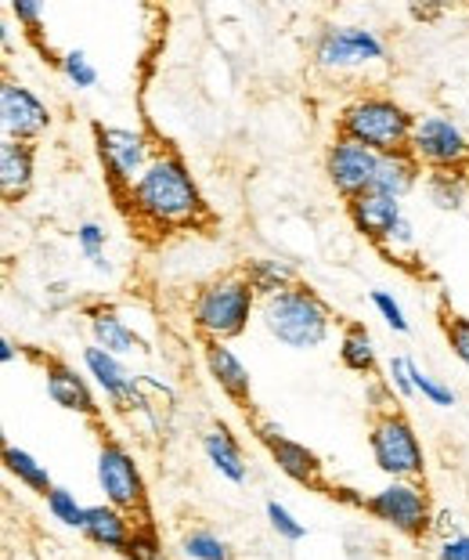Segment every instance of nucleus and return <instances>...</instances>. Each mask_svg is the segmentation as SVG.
Returning a JSON list of instances; mask_svg holds the SVG:
<instances>
[{
	"instance_id": "f257e3e1",
	"label": "nucleus",
	"mask_w": 469,
	"mask_h": 560,
	"mask_svg": "<svg viewBox=\"0 0 469 560\" xmlns=\"http://www.w3.org/2000/svg\"><path fill=\"white\" fill-rule=\"evenodd\" d=\"M127 210L149 232H188L210 224V207L177 152L163 149L127 192Z\"/></svg>"
},
{
	"instance_id": "f03ea898",
	"label": "nucleus",
	"mask_w": 469,
	"mask_h": 560,
	"mask_svg": "<svg viewBox=\"0 0 469 560\" xmlns=\"http://www.w3.org/2000/svg\"><path fill=\"white\" fill-rule=\"evenodd\" d=\"M412 130H415V116L408 113L401 102H394L390 94H379V91L357 94V98L347 102L340 116H336V135L372 149L376 156L408 152Z\"/></svg>"
},
{
	"instance_id": "7ed1b4c3",
	"label": "nucleus",
	"mask_w": 469,
	"mask_h": 560,
	"mask_svg": "<svg viewBox=\"0 0 469 560\" xmlns=\"http://www.w3.org/2000/svg\"><path fill=\"white\" fill-rule=\"evenodd\" d=\"M260 322L289 351H315L332 332L329 304L307 282H296L285 293L260 301Z\"/></svg>"
},
{
	"instance_id": "20e7f679",
	"label": "nucleus",
	"mask_w": 469,
	"mask_h": 560,
	"mask_svg": "<svg viewBox=\"0 0 469 560\" xmlns=\"http://www.w3.org/2000/svg\"><path fill=\"white\" fill-rule=\"evenodd\" d=\"M257 301L260 296L253 293V285L243 271L216 276L207 285H199L196 296H191V326H196L202 340L227 343L246 332Z\"/></svg>"
},
{
	"instance_id": "39448f33",
	"label": "nucleus",
	"mask_w": 469,
	"mask_h": 560,
	"mask_svg": "<svg viewBox=\"0 0 469 560\" xmlns=\"http://www.w3.org/2000/svg\"><path fill=\"white\" fill-rule=\"evenodd\" d=\"M368 452L379 474L390 481H423L426 478V452L419 441L412 420L401 409H383L368 423Z\"/></svg>"
},
{
	"instance_id": "423d86ee",
	"label": "nucleus",
	"mask_w": 469,
	"mask_h": 560,
	"mask_svg": "<svg viewBox=\"0 0 469 560\" xmlns=\"http://www.w3.org/2000/svg\"><path fill=\"white\" fill-rule=\"evenodd\" d=\"M310 58H315V69H321V73H329V77L365 73V69L387 62V44L368 26L332 22V26H325L318 33L315 47H310Z\"/></svg>"
},
{
	"instance_id": "0eeeda50",
	"label": "nucleus",
	"mask_w": 469,
	"mask_h": 560,
	"mask_svg": "<svg viewBox=\"0 0 469 560\" xmlns=\"http://www.w3.org/2000/svg\"><path fill=\"white\" fill-rule=\"evenodd\" d=\"M94 145H98V160L105 166V177L113 185L119 199L141 182V174L149 171L152 160L160 156V149L152 145L149 135L134 127H105L94 124Z\"/></svg>"
},
{
	"instance_id": "6e6552de",
	"label": "nucleus",
	"mask_w": 469,
	"mask_h": 560,
	"mask_svg": "<svg viewBox=\"0 0 469 560\" xmlns=\"http://www.w3.org/2000/svg\"><path fill=\"white\" fill-rule=\"evenodd\" d=\"M361 510L394 528L404 539H423L433 528V503L423 481H390L379 492H372L368 499H361Z\"/></svg>"
},
{
	"instance_id": "1a4fd4ad",
	"label": "nucleus",
	"mask_w": 469,
	"mask_h": 560,
	"mask_svg": "<svg viewBox=\"0 0 469 560\" xmlns=\"http://www.w3.org/2000/svg\"><path fill=\"white\" fill-rule=\"evenodd\" d=\"M98 488L108 506L124 510V514L149 521V488H144L138 459L130 456L124 441L105 438L98 448Z\"/></svg>"
},
{
	"instance_id": "9d476101",
	"label": "nucleus",
	"mask_w": 469,
	"mask_h": 560,
	"mask_svg": "<svg viewBox=\"0 0 469 560\" xmlns=\"http://www.w3.org/2000/svg\"><path fill=\"white\" fill-rule=\"evenodd\" d=\"M408 152L423 166H430V171H462L469 163V138L452 116L423 113V116H415Z\"/></svg>"
},
{
	"instance_id": "9b49d317",
	"label": "nucleus",
	"mask_w": 469,
	"mask_h": 560,
	"mask_svg": "<svg viewBox=\"0 0 469 560\" xmlns=\"http://www.w3.org/2000/svg\"><path fill=\"white\" fill-rule=\"evenodd\" d=\"M376 166L379 156L365 145H357L351 138H332V145L325 149V174H329V185L336 188V196L343 202H354L357 196L372 192V182H376Z\"/></svg>"
},
{
	"instance_id": "f8f14e48",
	"label": "nucleus",
	"mask_w": 469,
	"mask_h": 560,
	"mask_svg": "<svg viewBox=\"0 0 469 560\" xmlns=\"http://www.w3.org/2000/svg\"><path fill=\"white\" fill-rule=\"evenodd\" d=\"M0 127H4V141H26V145H33L36 138H44L51 130V109L26 83L8 77L0 83Z\"/></svg>"
},
{
	"instance_id": "ddd939ff",
	"label": "nucleus",
	"mask_w": 469,
	"mask_h": 560,
	"mask_svg": "<svg viewBox=\"0 0 469 560\" xmlns=\"http://www.w3.org/2000/svg\"><path fill=\"white\" fill-rule=\"evenodd\" d=\"M83 369H87V376L94 380V387L113 401L116 412H127V409H134V405H141L138 398L141 376L130 373L124 359L108 354L98 343H87V348H83Z\"/></svg>"
},
{
	"instance_id": "4468645a",
	"label": "nucleus",
	"mask_w": 469,
	"mask_h": 560,
	"mask_svg": "<svg viewBox=\"0 0 469 560\" xmlns=\"http://www.w3.org/2000/svg\"><path fill=\"white\" fill-rule=\"evenodd\" d=\"M202 359H207L213 384L221 387L224 395L238 405V409H249L253 380H249V369L243 365V359H238V354L221 340H202Z\"/></svg>"
},
{
	"instance_id": "2eb2a0df",
	"label": "nucleus",
	"mask_w": 469,
	"mask_h": 560,
	"mask_svg": "<svg viewBox=\"0 0 469 560\" xmlns=\"http://www.w3.org/2000/svg\"><path fill=\"white\" fill-rule=\"evenodd\" d=\"M44 376H47V398H51L55 405H62L66 412H80V416H87V420H98L102 416V405L94 401L91 384L77 373V369H69L66 362L47 359Z\"/></svg>"
},
{
	"instance_id": "dca6fc26",
	"label": "nucleus",
	"mask_w": 469,
	"mask_h": 560,
	"mask_svg": "<svg viewBox=\"0 0 469 560\" xmlns=\"http://www.w3.org/2000/svg\"><path fill=\"white\" fill-rule=\"evenodd\" d=\"M347 218H351L354 232H361L368 243L379 246L383 240H387V232L394 229V224L404 218V210H401V202L390 199V196L365 192L354 202H347Z\"/></svg>"
},
{
	"instance_id": "f3484780",
	"label": "nucleus",
	"mask_w": 469,
	"mask_h": 560,
	"mask_svg": "<svg viewBox=\"0 0 469 560\" xmlns=\"http://www.w3.org/2000/svg\"><path fill=\"white\" fill-rule=\"evenodd\" d=\"M134 528L138 521L124 514V510L98 503V506H87V521H83V539L102 546V550H113V553H124L130 539H134Z\"/></svg>"
},
{
	"instance_id": "a211bd4d",
	"label": "nucleus",
	"mask_w": 469,
	"mask_h": 560,
	"mask_svg": "<svg viewBox=\"0 0 469 560\" xmlns=\"http://www.w3.org/2000/svg\"><path fill=\"white\" fill-rule=\"evenodd\" d=\"M268 452H271L274 467H279L289 481H296V485H304V488H325L321 459H318L315 448L300 445V441H293V438L285 434L279 441H271Z\"/></svg>"
},
{
	"instance_id": "6ab92c4d",
	"label": "nucleus",
	"mask_w": 469,
	"mask_h": 560,
	"mask_svg": "<svg viewBox=\"0 0 469 560\" xmlns=\"http://www.w3.org/2000/svg\"><path fill=\"white\" fill-rule=\"evenodd\" d=\"M36 152L26 141H0V192L8 202H19L33 188Z\"/></svg>"
},
{
	"instance_id": "aec40b11",
	"label": "nucleus",
	"mask_w": 469,
	"mask_h": 560,
	"mask_svg": "<svg viewBox=\"0 0 469 560\" xmlns=\"http://www.w3.org/2000/svg\"><path fill=\"white\" fill-rule=\"evenodd\" d=\"M87 326H91V343H98L108 354H116V359H127V354H134L141 348L138 332L127 326V318L116 312V307H91L87 312Z\"/></svg>"
},
{
	"instance_id": "412c9836",
	"label": "nucleus",
	"mask_w": 469,
	"mask_h": 560,
	"mask_svg": "<svg viewBox=\"0 0 469 560\" xmlns=\"http://www.w3.org/2000/svg\"><path fill=\"white\" fill-rule=\"evenodd\" d=\"M202 452H207L210 467L221 474L224 481L243 485L249 478V463L243 456V448H238L235 434L227 431L224 423H216V427H210L207 434H202Z\"/></svg>"
},
{
	"instance_id": "4be33fe9",
	"label": "nucleus",
	"mask_w": 469,
	"mask_h": 560,
	"mask_svg": "<svg viewBox=\"0 0 469 560\" xmlns=\"http://www.w3.org/2000/svg\"><path fill=\"white\" fill-rule=\"evenodd\" d=\"M423 177V163H419L412 152H390V156H379L376 166V182H372V192L390 196L401 202Z\"/></svg>"
},
{
	"instance_id": "5701e85b",
	"label": "nucleus",
	"mask_w": 469,
	"mask_h": 560,
	"mask_svg": "<svg viewBox=\"0 0 469 560\" xmlns=\"http://www.w3.org/2000/svg\"><path fill=\"white\" fill-rule=\"evenodd\" d=\"M243 276L249 279L253 293L260 296V301H268V296H279L285 293L289 285H296V271L293 265H285L279 257H249L243 265Z\"/></svg>"
},
{
	"instance_id": "b1692460",
	"label": "nucleus",
	"mask_w": 469,
	"mask_h": 560,
	"mask_svg": "<svg viewBox=\"0 0 469 560\" xmlns=\"http://www.w3.org/2000/svg\"><path fill=\"white\" fill-rule=\"evenodd\" d=\"M340 362L351 369L357 376H372L376 373V340L372 332L365 329V322H347L343 326V337H340Z\"/></svg>"
},
{
	"instance_id": "393cba45",
	"label": "nucleus",
	"mask_w": 469,
	"mask_h": 560,
	"mask_svg": "<svg viewBox=\"0 0 469 560\" xmlns=\"http://www.w3.org/2000/svg\"><path fill=\"white\" fill-rule=\"evenodd\" d=\"M4 470L15 478L22 488H30L33 495H40L47 499L55 492V485H51V474H47V467L40 459L33 456V452L26 448H19V445H4Z\"/></svg>"
},
{
	"instance_id": "a878e982",
	"label": "nucleus",
	"mask_w": 469,
	"mask_h": 560,
	"mask_svg": "<svg viewBox=\"0 0 469 560\" xmlns=\"http://www.w3.org/2000/svg\"><path fill=\"white\" fill-rule=\"evenodd\" d=\"M426 196L437 210H462L469 199V177L462 171H430Z\"/></svg>"
},
{
	"instance_id": "bb28decb",
	"label": "nucleus",
	"mask_w": 469,
	"mask_h": 560,
	"mask_svg": "<svg viewBox=\"0 0 469 560\" xmlns=\"http://www.w3.org/2000/svg\"><path fill=\"white\" fill-rule=\"evenodd\" d=\"M180 553L188 560H232V546L213 528H191L185 539H180Z\"/></svg>"
},
{
	"instance_id": "cd10ccee",
	"label": "nucleus",
	"mask_w": 469,
	"mask_h": 560,
	"mask_svg": "<svg viewBox=\"0 0 469 560\" xmlns=\"http://www.w3.org/2000/svg\"><path fill=\"white\" fill-rule=\"evenodd\" d=\"M437 315H441L437 322H441V332H444V340H448L452 354L469 369V318L455 312V307H448V301H441Z\"/></svg>"
},
{
	"instance_id": "c85d7f7f",
	"label": "nucleus",
	"mask_w": 469,
	"mask_h": 560,
	"mask_svg": "<svg viewBox=\"0 0 469 560\" xmlns=\"http://www.w3.org/2000/svg\"><path fill=\"white\" fill-rule=\"evenodd\" d=\"M44 503H47V514H51L58 524H66V528L83 532V521H87V506L80 503L77 492H69V488H58V485H55V492L47 495Z\"/></svg>"
},
{
	"instance_id": "c756f323",
	"label": "nucleus",
	"mask_w": 469,
	"mask_h": 560,
	"mask_svg": "<svg viewBox=\"0 0 469 560\" xmlns=\"http://www.w3.org/2000/svg\"><path fill=\"white\" fill-rule=\"evenodd\" d=\"M105 243H108V232L102 229L98 221H83L80 229H77V246H80V254L91 260V268H94V271H108Z\"/></svg>"
},
{
	"instance_id": "7c9ffc66",
	"label": "nucleus",
	"mask_w": 469,
	"mask_h": 560,
	"mask_svg": "<svg viewBox=\"0 0 469 560\" xmlns=\"http://www.w3.org/2000/svg\"><path fill=\"white\" fill-rule=\"evenodd\" d=\"M58 69H62L66 80L77 91H87V88H94V83H98V69H94L87 51H80V47H72V51H66L62 58H58Z\"/></svg>"
},
{
	"instance_id": "2f4dec72",
	"label": "nucleus",
	"mask_w": 469,
	"mask_h": 560,
	"mask_svg": "<svg viewBox=\"0 0 469 560\" xmlns=\"http://www.w3.org/2000/svg\"><path fill=\"white\" fill-rule=\"evenodd\" d=\"M412 384H415V395H423L430 405H437V409H452L455 405V390L448 384H441L437 376H430L419 362H412Z\"/></svg>"
},
{
	"instance_id": "473e14b6",
	"label": "nucleus",
	"mask_w": 469,
	"mask_h": 560,
	"mask_svg": "<svg viewBox=\"0 0 469 560\" xmlns=\"http://www.w3.org/2000/svg\"><path fill=\"white\" fill-rule=\"evenodd\" d=\"M124 557L127 560H163V542H160V535H155L152 521H138L134 539H130Z\"/></svg>"
},
{
	"instance_id": "72a5a7b5",
	"label": "nucleus",
	"mask_w": 469,
	"mask_h": 560,
	"mask_svg": "<svg viewBox=\"0 0 469 560\" xmlns=\"http://www.w3.org/2000/svg\"><path fill=\"white\" fill-rule=\"evenodd\" d=\"M268 521H271L274 535H279V539H285V542H300L307 535V524L296 521L293 510H285L279 499H271V503H268Z\"/></svg>"
},
{
	"instance_id": "f704fd0d",
	"label": "nucleus",
	"mask_w": 469,
	"mask_h": 560,
	"mask_svg": "<svg viewBox=\"0 0 469 560\" xmlns=\"http://www.w3.org/2000/svg\"><path fill=\"white\" fill-rule=\"evenodd\" d=\"M379 249H383V254H390L394 260L397 257H412L415 254V229H412V221H408V218L397 221L394 229L387 232V240L379 243Z\"/></svg>"
},
{
	"instance_id": "c9c22d12",
	"label": "nucleus",
	"mask_w": 469,
	"mask_h": 560,
	"mask_svg": "<svg viewBox=\"0 0 469 560\" xmlns=\"http://www.w3.org/2000/svg\"><path fill=\"white\" fill-rule=\"evenodd\" d=\"M372 307H376L379 318L387 322V326H390L394 332H408V329H412V322H408L404 307L397 304V296H394V293H387V290H372Z\"/></svg>"
},
{
	"instance_id": "e433bc0d",
	"label": "nucleus",
	"mask_w": 469,
	"mask_h": 560,
	"mask_svg": "<svg viewBox=\"0 0 469 560\" xmlns=\"http://www.w3.org/2000/svg\"><path fill=\"white\" fill-rule=\"evenodd\" d=\"M387 387L397 390L401 398H412V395H415V384H412V359H404V354H394V359H387Z\"/></svg>"
},
{
	"instance_id": "4c0bfd02",
	"label": "nucleus",
	"mask_w": 469,
	"mask_h": 560,
	"mask_svg": "<svg viewBox=\"0 0 469 560\" xmlns=\"http://www.w3.org/2000/svg\"><path fill=\"white\" fill-rule=\"evenodd\" d=\"M11 15L19 19V26L30 33V37L36 40L40 37V26H44V8L36 4V0H11Z\"/></svg>"
},
{
	"instance_id": "58836bf2",
	"label": "nucleus",
	"mask_w": 469,
	"mask_h": 560,
	"mask_svg": "<svg viewBox=\"0 0 469 560\" xmlns=\"http://www.w3.org/2000/svg\"><path fill=\"white\" fill-rule=\"evenodd\" d=\"M437 560H469V535H448V539L441 542L437 550Z\"/></svg>"
},
{
	"instance_id": "ea45409f",
	"label": "nucleus",
	"mask_w": 469,
	"mask_h": 560,
	"mask_svg": "<svg viewBox=\"0 0 469 560\" xmlns=\"http://www.w3.org/2000/svg\"><path fill=\"white\" fill-rule=\"evenodd\" d=\"M253 431H257V441L263 448L271 445V441H279V438H285V431H282V423H271V420H257V427H253Z\"/></svg>"
},
{
	"instance_id": "a19ab883",
	"label": "nucleus",
	"mask_w": 469,
	"mask_h": 560,
	"mask_svg": "<svg viewBox=\"0 0 469 560\" xmlns=\"http://www.w3.org/2000/svg\"><path fill=\"white\" fill-rule=\"evenodd\" d=\"M15 340H11V337H0V362H4V365H11V362H15Z\"/></svg>"
}]
</instances>
